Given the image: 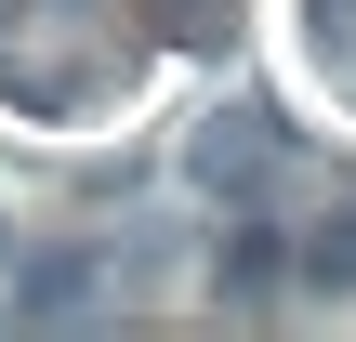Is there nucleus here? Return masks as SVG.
<instances>
[{
	"label": "nucleus",
	"mask_w": 356,
	"mask_h": 342,
	"mask_svg": "<svg viewBox=\"0 0 356 342\" xmlns=\"http://www.w3.org/2000/svg\"><path fill=\"white\" fill-rule=\"evenodd\" d=\"M291 264H304L317 290H356V185L317 211V224H304V237H291Z\"/></svg>",
	"instance_id": "20e7f679"
},
{
	"label": "nucleus",
	"mask_w": 356,
	"mask_h": 342,
	"mask_svg": "<svg viewBox=\"0 0 356 342\" xmlns=\"http://www.w3.org/2000/svg\"><path fill=\"white\" fill-rule=\"evenodd\" d=\"M185 185L251 211V198H277V185H291V132H277L264 105H211V119L185 132Z\"/></svg>",
	"instance_id": "f257e3e1"
},
{
	"label": "nucleus",
	"mask_w": 356,
	"mask_h": 342,
	"mask_svg": "<svg viewBox=\"0 0 356 342\" xmlns=\"http://www.w3.org/2000/svg\"><path fill=\"white\" fill-rule=\"evenodd\" d=\"M277 277H291V250H277L264 224H238V237H211V290H225V303H277Z\"/></svg>",
	"instance_id": "f03ea898"
},
{
	"label": "nucleus",
	"mask_w": 356,
	"mask_h": 342,
	"mask_svg": "<svg viewBox=\"0 0 356 342\" xmlns=\"http://www.w3.org/2000/svg\"><path fill=\"white\" fill-rule=\"evenodd\" d=\"M0 250H13V237H0Z\"/></svg>",
	"instance_id": "423d86ee"
},
{
	"label": "nucleus",
	"mask_w": 356,
	"mask_h": 342,
	"mask_svg": "<svg viewBox=\"0 0 356 342\" xmlns=\"http://www.w3.org/2000/svg\"><path fill=\"white\" fill-rule=\"evenodd\" d=\"M159 40H238V0H145Z\"/></svg>",
	"instance_id": "39448f33"
},
{
	"label": "nucleus",
	"mask_w": 356,
	"mask_h": 342,
	"mask_svg": "<svg viewBox=\"0 0 356 342\" xmlns=\"http://www.w3.org/2000/svg\"><path fill=\"white\" fill-rule=\"evenodd\" d=\"M106 277L79 264V250H40V264H13V316H79Z\"/></svg>",
	"instance_id": "7ed1b4c3"
}]
</instances>
